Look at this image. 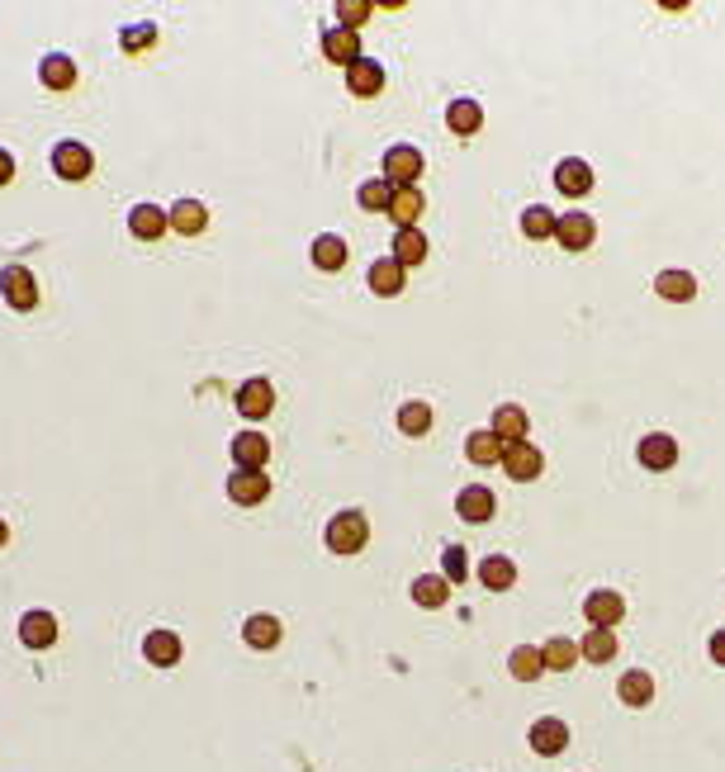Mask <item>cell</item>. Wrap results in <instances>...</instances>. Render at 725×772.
<instances>
[{
	"instance_id": "1",
	"label": "cell",
	"mask_w": 725,
	"mask_h": 772,
	"mask_svg": "<svg viewBox=\"0 0 725 772\" xmlns=\"http://www.w3.org/2000/svg\"><path fill=\"white\" fill-rule=\"evenodd\" d=\"M365 540H370V517L356 512V507H346V512L327 521V550L332 555H361Z\"/></svg>"
},
{
	"instance_id": "2",
	"label": "cell",
	"mask_w": 725,
	"mask_h": 772,
	"mask_svg": "<svg viewBox=\"0 0 725 772\" xmlns=\"http://www.w3.org/2000/svg\"><path fill=\"white\" fill-rule=\"evenodd\" d=\"M0 294H5V304L15 308V313H29L38 308V280L29 266H5L0 270Z\"/></svg>"
},
{
	"instance_id": "3",
	"label": "cell",
	"mask_w": 725,
	"mask_h": 772,
	"mask_svg": "<svg viewBox=\"0 0 725 772\" xmlns=\"http://www.w3.org/2000/svg\"><path fill=\"white\" fill-rule=\"evenodd\" d=\"M53 171L62 180H86L95 171V157H91V147L86 143H76V138H62V143L53 147Z\"/></svg>"
},
{
	"instance_id": "4",
	"label": "cell",
	"mask_w": 725,
	"mask_h": 772,
	"mask_svg": "<svg viewBox=\"0 0 725 772\" xmlns=\"http://www.w3.org/2000/svg\"><path fill=\"white\" fill-rule=\"evenodd\" d=\"M583 616H588L593 630H612V626H621V616H626V597L612 593V588H598V593L583 597Z\"/></svg>"
},
{
	"instance_id": "5",
	"label": "cell",
	"mask_w": 725,
	"mask_h": 772,
	"mask_svg": "<svg viewBox=\"0 0 725 772\" xmlns=\"http://www.w3.org/2000/svg\"><path fill=\"white\" fill-rule=\"evenodd\" d=\"M555 237H560L564 252H588L598 242V223H593V214H583V209H569V214H560Z\"/></svg>"
},
{
	"instance_id": "6",
	"label": "cell",
	"mask_w": 725,
	"mask_h": 772,
	"mask_svg": "<svg viewBox=\"0 0 725 772\" xmlns=\"http://www.w3.org/2000/svg\"><path fill=\"white\" fill-rule=\"evenodd\" d=\"M228 498L237 507H256L271 498V479H266V469H233L228 474Z\"/></svg>"
},
{
	"instance_id": "7",
	"label": "cell",
	"mask_w": 725,
	"mask_h": 772,
	"mask_svg": "<svg viewBox=\"0 0 725 772\" xmlns=\"http://www.w3.org/2000/svg\"><path fill=\"white\" fill-rule=\"evenodd\" d=\"M323 57L337 62V67H356L361 62V34L356 29H342V24H327L323 29Z\"/></svg>"
},
{
	"instance_id": "8",
	"label": "cell",
	"mask_w": 725,
	"mask_h": 772,
	"mask_svg": "<svg viewBox=\"0 0 725 772\" xmlns=\"http://www.w3.org/2000/svg\"><path fill=\"white\" fill-rule=\"evenodd\" d=\"M422 152H417L413 143H399V147H389L384 152V180H394V185H417V176H422Z\"/></svg>"
},
{
	"instance_id": "9",
	"label": "cell",
	"mask_w": 725,
	"mask_h": 772,
	"mask_svg": "<svg viewBox=\"0 0 725 772\" xmlns=\"http://www.w3.org/2000/svg\"><path fill=\"white\" fill-rule=\"evenodd\" d=\"M237 413L247 417V422H261V417H271V408H275V389H271V379H247L242 389H237Z\"/></svg>"
},
{
	"instance_id": "10",
	"label": "cell",
	"mask_w": 725,
	"mask_h": 772,
	"mask_svg": "<svg viewBox=\"0 0 725 772\" xmlns=\"http://www.w3.org/2000/svg\"><path fill=\"white\" fill-rule=\"evenodd\" d=\"M503 469H508V479H517V484H531V479H541L545 455L531 441H512L508 455H503Z\"/></svg>"
},
{
	"instance_id": "11",
	"label": "cell",
	"mask_w": 725,
	"mask_h": 772,
	"mask_svg": "<svg viewBox=\"0 0 725 772\" xmlns=\"http://www.w3.org/2000/svg\"><path fill=\"white\" fill-rule=\"evenodd\" d=\"M526 744H531L541 758H555V754H564V749H569V725H564V720H555V716H541L536 725H531Z\"/></svg>"
},
{
	"instance_id": "12",
	"label": "cell",
	"mask_w": 725,
	"mask_h": 772,
	"mask_svg": "<svg viewBox=\"0 0 725 772\" xmlns=\"http://www.w3.org/2000/svg\"><path fill=\"white\" fill-rule=\"evenodd\" d=\"M181 635L176 630H147V640H143V659L152 668H176L181 664Z\"/></svg>"
},
{
	"instance_id": "13",
	"label": "cell",
	"mask_w": 725,
	"mask_h": 772,
	"mask_svg": "<svg viewBox=\"0 0 725 772\" xmlns=\"http://www.w3.org/2000/svg\"><path fill=\"white\" fill-rule=\"evenodd\" d=\"M19 640L29 649H53L57 645V616L53 611H24V616H19Z\"/></svg>"
},
{
	"instance_id": "14",
	"label": "cell",
	"mask_w": 725,
	"mask_h": 772,
	"mask_svg": "<svg viewBox=\"0 0 725 772\" xmlns=\"http://www.w3.org/2000/svg\"><path fill=\"white\" fill-rule=\"evenodd\" d=\"M555 185H560V195L569 199H583L598 180H593V166L583 162V157H564L560 166H555Z\"/></svg>"
},
{
	"instance_id": "15",
	"label": "cell",
	"mask_w": 725,
	"mask_h": 772,
	"mask_svg": "<svg viewBox=\"0 0 725 772\" xmlns=\"http://www.w3.org/2000/svg\"><path fill=\"white\" fill-rule=\"evenodd\" d=\"M365 285L375 289L380 299H394V294H403V285H408V270H403L394 256H384V261H370V270H365Z\"/></svg>"
},
{
	"instance_id": "16",
	"label": "cell",
	"mask_w": 725,
	"mask_h": 772,
	"mask_svg": "<svg viewBox=\"0 0 725 772\" xmlns=\"http://www.w3.org/2000/svg\"><path fill=\"white\" fill-rule=\"evenodd\" d=\"M455 512H460V521H470V526H484V521H493L498 503H493V493L484 484H470V488H460Z\"/></svg>"
},
{
	"instance_id": "17",
	"label": "cell",
	"mask_w": 725,
	"mask_h": 772,
	"mask_svg": "<svg viewBox=\"0 0 725 772\" xmlns=\"http://www.w3.org/2000/svg\"><path fill=\"white\" fill-rule=\"evenodd\" d=\"M635 455H640V465L645 469H673V460H678V441H673L669 431H650L640 446H635Z\"/></svg>"
},
{
	"instance_id": "18",
	"label": "cell",
	"mask_w": 725,
	"mask_h": 772,
	"mask_svg": "<svg viewBox=\"0 0 725 772\" xmlns=\"http://www.w3.org/2000/svg\"><path fill=\"white\" fill-rule=\"evenodd\" d=\"M271 460V441L261 431H237L233 436V465L237 469H266Z\"/></svg>"
},
{
	"instance_id": "19",
	"label": "cell",
	"mask_w": 725,
	"mask_h": 772,
	"mask_svg": "<svg viewBox=\"0 0 725 772\" xmlns=\"http://www.w3.org/2000/svg\"><path fill=\"white\" fill-rule=\"evenodd\" d=\"M346 90L351 95H361V100H375L384 90V67L375 57H361L356 67H346Z\"/></svg>"
},
{
	"instance_id": "20",
	"label": "cell",
	"mask_w": 725,
	"mask_h": 772,
	"mask_svg": "<svg viewBox=\"0 0 725 772\" xmlns=\"http://www.w3.org/2000/svg\"><path fill=\"white\" fill-rule=\"evenodd\" d=\"M171 228V214L157 209V204H133V214H128V233L143 237V242H157V237Z\"/></svg>"
},
{
	"instance_id": "21",
	"label": "cell",
	"mask_w": 725,
	"mask_h": 772,
	"mask_svg": "<svg viewBox=\"0 0 725 772\" xmlns=\"http://www.w3.org/2000/svg\"><path fill=\"white\" fill-rule=\"evenodd\" d=\"M166 214H171V228L181 237H200L204 228H209V209H204L200 199H176Z\"/></svg>"
},
{
	"instance_id": "22",
	"label": "cell",
	"mask_w": 725,
	"mask_h": 772,
	"mask_svg": "<svg viewBox=\"0 0 725 772\" xmlns=\"http://www.w3.org/2000/svg\"><path fill=\"white\" fill-rule=\"evenodd\" d=\"M465 455H470L474 465H503V455H508V441L498 436V431H470V441H465Z\"/></svg>"
},
{
	"instance_id": "23",
	"label": "cell",
	"mask_w": 725,
	"mask_h": 772,
	"mask_svg": "<svg viewBox=\"0 0 725 772\" xmlns=\"http://www.w3.org/2000/svg\"><path fill=\"white\" fill-rule=\"evenodd\" d=\"M446 128H451L455 138H474V133L484 128V105H479V100H451Z\"/></svg>"
},
{
	"instance_id": "24",
	"label": "cell",
	"mask_w": 725,
	"mask_h": 772,
	"mask_svg": "<svg viewBox=\"0 0 725 772\" xmlns=\"http://www.w3.org/2000/svg\"><path fill=\"white\" fill-rule=\"evenodd\" d=\"M38 81L48 90H72L76 86V62L67 53H48L38 62Z\"/></svg>"
},
{
	"instance_id": "25",
	"label": "cell",
	"mask_w": 725,
	"mask_h": 772,
	"mask_svg": "<svg viewBox=\"0 0 725 772\" xmlns=\"http://www.w3.org/2000/svg\"><path fill=\"white\" fill-rule=\"evenodd\" d=\"M479 583L489 588V593H508L512 583H517V564L508 555H484L479 564Z\"/></svg>"
},
{
	"instance_id": "26",
	"label": "cell",
	"mask_w": 725,
	"mask_h": 772,
	"mask_svg": "<svg viewBox=\"0 0 725 772\" xmlns=\"http://www.w3.org/2000/svg\"><path fill=\"white\" fill-rule=\"evenodd\" d=\"M617 697H621V706H650V701H654V678L645 673V668H631V673H621Z\"/></svg>"
},
{
	"instance_id": "27",
	"label": "cell",
	"mask_w": 725,
	"mask_h": 772,
	"mask_svg": "<svg viewBox=\"0 0 725 772\" xmlns=\"http://www.w3.org/2000/svg\"><path fill=\"white\" fill-rule=\"evenodd\" d=\"M654 289H659V299H669V304H688L692 294H697V280H692L688 270H659V275H654Z\"/></svg>"
},
{
	"instance_id": "28",
	"label": "cell",
	"mask_w": 725,
	"mask_h": 772,
	"mask_svg": "<svg viewBox=\"0 0 725 772\" xmlns=\"http://www.w3.org/2000/svg\"><path fill=\"white\" fill-rule=\"evenodd\" d=\"M413 602H417V607H427V611L446 607V602H451V583H446V574H422V578H413Z\"/></svg>"
},
{
	"instance_id": "29",
	"label": "cell",
	"mask_w": 725,
	"mask_h": 772,
	"mask_svg": "<svg viewBox=\"0 0 725 772\" xmlns=\"http://www.w3.org/2000/svg\"><path fill=\"white\" fill-rule=\"evenodd\" d=\"M422 209H427V199H422V190H417V185H403L399 195H394V204H389V218H394L399 228H417V218H422Z\"/></svg>"
},
{
	"instance_id": "30",
	"label": "cell",
	"mask_w": 725,
	"mask_h": 772,
	"mask_svg": "<svg viewBox=\"0 0 725 772\" xmlns=\"http://www.w3.org/2000/svg\"><path fill=\"white\" fill-rule=\"evenodd\" d=\"M493 431L503 436V441H526V431H531V417L517 408V403H498V413H493Z\"/></svg>"
},
{
	"instance_id": "31",
	"label": "cell",
	"mask_w": 725,
	"mask_h": 772,
	"mask_svg": "<svg viewBox=\"0 0 725 772\" xmlns=\"http://www.w3.org/2000/svg\"><path fill=\"white\" fill-rule=\"evenodd\" d=\"M394 195H399V185L394 180H365L361 190H356V199H361V209H370V214H389V204H394Z\"/></svg>"
},
{
	"instance_id": "32",
	"label": "cell",
	"mask_w": 725,
	"mask_h": 772,
	"mask_svg": "<svg viewBox=\"0 0 725 772\" xmlns=\"http://www.w3.org/2000/svg\"><path fill=\"white\" fill-rule=\"evenodd\" d=\"M394 261H399L403 270L422 266V261H427V237L417 233V228H399V233H394Z\"/></svg>"
},
{
	"instance_id": "33",
	"label": "cell",
	"mask_w": 725,
	"mask_h": 772,
	"mask_svg": "<svg viewBox=\"0 0 725 772\" xmlns=\"http://www.w3.org/2000/svg\"><path fill=\"white\" fill-rule=\"evenodd\" d=\"M309 252H313V266L318 270H342L346 266V242L337 233H318Z\"/></svg>"
},
{
	"instance_id": "34",
	"label": "cell",
	"mask_w": 725,
	"mask_h": 772,
	"mask_svg": "<svg viewBox=\"0 0 725 772\" xmlns=\"http://www.w3.org/2000/svg\"><path fill=\"white\" fill-rule=\"evenodd\" d=\"M242 640L252 649H275L280 645V621L275 616H247L242 621Z\"/></svg>"
},
{
	"instance_id": "35",
	"label": "cell",
	"mask_w": 725,
	"mask_h": 772,
	"mask_svg": "<svg viewBox=\"0 0 725 772\" xmlns=\"http://www.w3.org/2000/svg\"><path fill=\"white\" fill-rule=\"evenodd\" d=\"M555 228H560V214H550L545 204L522 209V233L531 237V242H550V237H555Z\"/></svg>"
},
{
	"instance_id": "36",
	"label": "cell",
	"mask_w": 725,
	"mask_h": 772,
	"mask_svg": "<svg viewBox=\"0 0 725 772\" xmlns=\"http://www.w3.org/2000/svg\"><path fill=\"white\" fill-rule=\"evenodd\" d=\"M508 673L517 678V683H536L545 673V659H541V649H531V645H522V649H512V659H508Z\"/></svg>"
},
{
	"instance_id": "37",
	"label": "cell",
	"mask_w": 725,
	"mask_h": 772,
	"mask_svg": "<svg viewBox=\"0 0 725 772\" xmlns=\"http://www.w3.org/2000/svg\"><path fill=\"white\" fill-rule=\"evenodd\" d=\"M541 659H545V668H555V673H564V668H574L583 659L579 654V645L574 640H564V635H555V640H545L541 645Z\"/></svg>"
},
{
	"instance_id": "38",
	"label": "cell",
	"mask_w": 725,
	"mask_h": 772,
	"mask_svg": "<svg viewBox=\"0 0 725 772\" xmlns=\"http://www.w3.org/2000/svg\"><path fill=\"white\" fill-rule=\"evenodd\" d=\"M579 654L583 659H593V664H607V659H617V635H612V630H588Z\"/></svg>"
},
{
	"instance_id": "39",
	"label": "cell",
	"mask_w": 725,
	"mask_h": 772,
	"mask_svg": "<svg viewBox=\"0 0 725 772\" xmlns=\"http://www.w3.org/2000/svg\"><path fill=\"white\" fill-rule=\"evenodd\" d=\"M399 427L408 431V436H427L432 431V403H403L399 408Z\"/></svg>"
},
{
	"instance_id": "40",
	"label": "cell",
	"mask_w": 725,
	"mask_h": 772,
	"mask_svg": "<svg viewBox=\"0 0 725 772\" xmlns=\"http://www.w3.org/2000/svg\"><path fill=\"white\" fill-rule=\"evenodd\" d=\"M157 43V24H124L119 29V48L124 53H147Z\"/></svg>"
},
{
	"instance_id": "41",
	"label": "cell",
	"mask_w": 725,
	"mask_h": 772,
	"mask_svg": "<svg viewBox=\"0 0 725 772\" xmlns=\"http://www.w3.org/2000/svg\"><path fill=\"white\" fill-rule=\"evenodd\" d=\"M441 564H446V583H465V574H470V559H465V545H446V555H441Z\"/></svg>"
},
{
	"instance_id": "42",
	"label": "cell",
	"mask_w": 725,
	"mask_h": 772,
	"mask_svg": "<svg viewBox=\"0 0 725 772\" xmlns=\"http://www.w3.org/2000/svg\"><path fill=\"white\" fill-rule=\"evenodd\" d=\"M365 19H370V5H365V0H342V5H337V24H342V29H361Z\"/></svg>"
},
{
	"instance_id": "43",
	"label": "cell",
	"mask_w": 725,
	"mask_h": 772,
	"mask_svg": "<svg viewBox=\"0 0 725 772\" xmlns=\"http://www.w3.org/2000/svg\"><path fill=\"white\" fill-rule=\"evenodd\" d=\"M711 664L725 668V630H711Z\"/></svg>"
},
{
	"instance_id": "44",
	"label": "cell",
	"mask_w": 725,
	"mask_h": 772,
	"mask_svg": "<svg viewBox=\"0 0 725 772\" xmlns=\"http://www.w3.org/2000/svg\"><path fill=\"white\" fill-rule=\"evenodd\" d=\"M10 180H15V157L0 147V185H10Z\"/></svg>"
},
{
	"instance_id": "45",
	"label": "cell",
	"mask_w": 725,
	"mask_h": 772,
	"mask_svg": "<svg viewBox=\"0 0 725 772\" xmlns=\"http://www.w3.org/2000/svg\"><path fill=\"white\" fill-rule=\"evenodd\" d=\"M5 540H10V526H5V521H0V545H5Z\"/></svg>"
}]
</instances>
